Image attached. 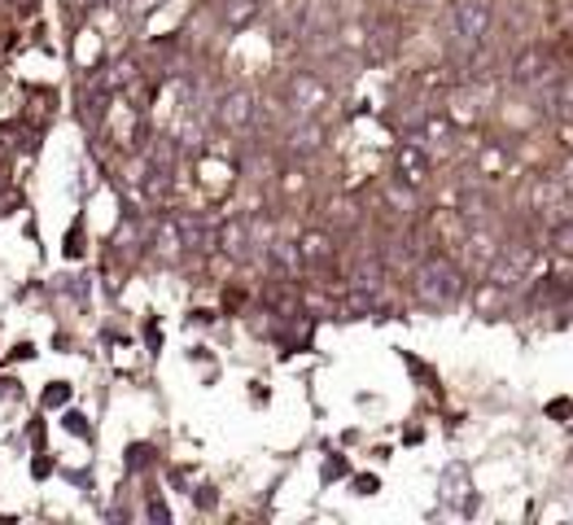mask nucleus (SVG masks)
I'll list each match as a JSON object with an SVG mask.
<instances>
[{"mask_svg": "<svg viewBox=\"0 0 573 525\" xmlns=\"http://www.w3.org/2000/svg\"><path fill=\"white\" fill-rule=\"evenodd\" d=\"M412 290H416V298H420L425 307H434V312H442V307H455V303L464 298V272L455 268L451 258L434 254V258H425L420 268H416V281H412Z\"/></svg>", "mask_w": 573, "mask_h": 525, "instance_id": "1", "label": "nucleus"}, {"mask_svg": "<svg viewBox=\"0 0 573 525\" xmlns=\"http://www.w3.org/2000/svg\"><path fill=\"white\" fill-rule=\"evenodd\" d=\"M284 106H290L294 119H320L329 106H333V88L316 75V71H294L284 80Z\"/></svg>", "mask_w": 573, "mask_h": 525, "instance_id": "2", "label": "nucleus"}, {"mask_svg": "<svg viewBox=\"0 0 573 525\" xmlns=\"http://www.w3.org/2000/svg\"><path fill=\"white\" fill-rule=\"evenodd\" d=\"M254 119H258V101H254V93L249 88H228V93H219V101H215V123L223 127V132H249L254 127Z\"/></svg>", "mask_w": 573, "mask_h": 525, "instance_id": "3", "label": "nucleus"}, {"mask_svg": "<svg viewBox=\"0 0 573 525\" xmlns=\"http://www.w3.org/2000/svg\"><path fill=\"white\" fill-rule=\"evenodd\" d=\"M215 245H219L232 262H249L254 249H263L258 236H254V219H223V223L215 228Z\"/></svg>", "mask_w": 573, "mask_h": 525, "instance_id": "4", "label": "nucleus"}, {"mask_svg": "<svg viewBox=\"0 0 573 525\" xmlns=\"http://www.w3.org/2000/svg\"><path fill=\"white\" fill-rule=\"evenodd\" d=\"M451 19H455V36H460L464 45H481L495 14H490V0H455Z\"/></svg>", "mask_w": 573, "mask_h": 525, "instance_id": "5", "label": "nucleus"}, {"mask_svg": "<svg viewBox=\"0 0 573 525\" xmlns=\"http://www.w3.org/2000/svg\"><path fill=\"white\" fill-rule=\"evenodd\" d=\"M298 262H303V272H329L333 262H338V245L329 232L312 228L298 236Z\"/></svg>", "mask_w": 573, "mask_h": 525, "instance_id": "6", "label": "nucleus"}, {"mask_svg": "<svg viewBox=\"0 0 573 525\" xmlns=\"http://www.w3.org/2000/svg\"><path fill=\"white\" fill-rule=\"evenodd\" d=\"M320 149H325L320 119H294V127L284 132V154H290V158H316Z\"/></svg>", "mask_w": 573, "mask_h": 525, "instance_id": "7", "label": "nucleus"}, {"mask_svg": "<svg viewBox=\"0 0 573 525\" xmlns=\"http://www.w3.org/2000/svg\"><path fill=\"white\" fill-rule=\"evenodd\" d=\"M429 149L425 145H399V154H394V171H399V184H407V188H420V184H429Z\"/></svg>", "mask_w": 573, "mask_h": 525, "instance_id": "8", "label": "nucleus"}, {"mask_svg": "<svg viewBox=\"0 0 573 525\" xmlns=\"http://www.w3.org/2000/svg\"><path fill=\"white\" fill-rule=\"evenodd\" d=\"M215 10L228 32H249L263 19V0H215Z\"/></svg>", "mask_w": 573, "mask_h": 525, "instance_id": "9", "label": "nucleus"}, {"mask_svg": "<svg viewBox=\"0 0 573 525\" xmlns=\"http://www.w3.org/2000/svg\"><path fill=\"white\" fill-rule=\"evenodd\" d=\"M547 66H551V53H547L542 45H529L525 53L512 58V84L529 88V84H538V80L547 75Z\"/></svg>", "mask_w": 573, "mask_h": 525, "instance_id": "10", "label": "nucleus"}, {"mask_svg": "<svg viewBox=\"0 0 573 525\" xmlns=\"http://www.w3.org/2000/svg\"><path fill=\"white\" fill-rule=\"evenodd\" d=\"M154 249H158V254H162L167 262H180V258H184V245H180V228H175V215L158 223V232H154Z\"/></svg>", "mask_w": 573, "mask_h": 525, "instance_id": "11", "label": "nucleus"}, {"mask_svg": "<svg viewBox=\"0 0 573 525\" xmlns=\"http://www.w3.org/2000/svg\"><path fill=\"white\" fill-rule=\"evenodd\" d=\"M556 106H560V114H564V119H573V80H564V84H560Z\"/></svg>", "mask_w": 573, "mask_h": 525, "instance_id": "12", "label": "nucleus"}, {"mask_svg": "<svg viewBox=\"0 0 573 525\" xmlns=\"http://www.w3.org/2000/svg\"><path fill=\"white\" fill-rule=\"evenodd\" d=\"M66 399H71V390H66V386H62V381H53V386H49V390H45V407H62V403H66Z\"/></svg>", "mask_w": 573, "mask_h": 525, "instance_id": "13", "label": "nucleus"}, {"mask_svg": "<svg viewBox=\"0 0 573 525\" xmlns=\"http://www.w3.org/2000/svg\"><path fill=\"white\" fill-rule=\"evenodd\" d=\"M560 188H564V197H573V149H569V158L560 167Z\"/></svg>", "mask_w": 573, "mask_h": 525, "instance_id": "14", "label": "nucleus"}, {"mask_svg": "<svg viewBox=\"0 0 573 525\" xmlns=\"http://www.w3.org/2000/svg\"><path fill=\"white\" fill-rule=\"evenodd\" d=\"M158 5H162V0H127V14H132V19H141V14L158 10Z\"/></svg>", "mask_w": 573, "mask_h": 525, "instance_id": "15", "label": "nucleus"}, {"mask_svg": "<svg viewBox=\"0 0 573 525\" xmlns=\"http://www.w3.org/2000/svg\"><path fill=\"white\" fill-rule=\"evenodd\" d=\"M71 434H80V438H88V425H84V416L80 412H66V420H62Z\"/></svg>", "mask_w": 573, "mask_h": 525, "instance_id": "16", "label": "nucleus"}, {"mask_svg": "<svg viewBox=\"0 0 573 525\" xmlns=\"http://www.w3.org/2000/svg\"><path fill=\"white\" fill-rule=\"evenodd\" d=\"M149 516H154V521H167L171 512H167V503H149Z\"/></svg>", "mask_w": 573, "mask_h": 525, "instance_id": "17", "label": "nucleus"}]
</instances>
